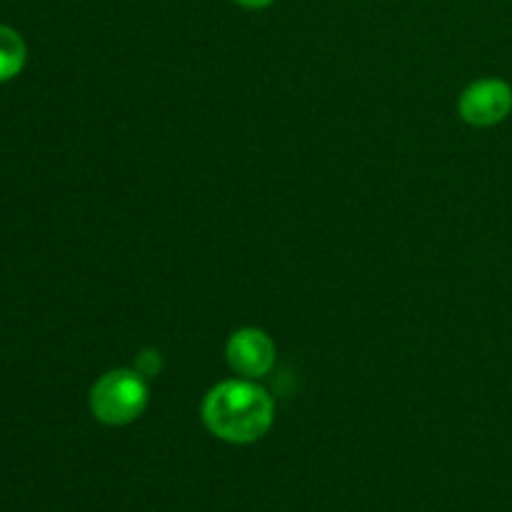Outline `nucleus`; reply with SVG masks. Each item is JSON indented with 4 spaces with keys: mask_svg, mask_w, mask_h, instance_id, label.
<instances>
[{
    "mask_svg": "<svg viewBox=\"0 0 512 512\" xmlns=\"http://www.w3.org/2000/svg\"><path fill=\"white\" fill-rule=\"evenodd\" d=\"M25 60H28L25 40L13 28L0 25V83H8L23 73Z\"/></svg>",
    "mask_w": 512,
    "mask_h": 512,
    "instance_id": "nucleus-5",
    "label": "nucleus"
},
{
    "mask_svg": "<svg viewBox=\"0 0 512 512\" xmlns=\"http://www.w3.org/2000/svg\"><path fill=\"white\" fill-rule=\"evenodd\" d=\"M150 403V388L140 370H108L93 383L88 395L90 413L98 423L123 428L135 423Z\"/></svg>",
    "mask_w": 512,
    "mask_h": 512,
    "instance_id": "nucleus-2",
    "label": "nucleus"
},
{
    "mask_svg": "<svg viewBox=\"0 0 512 512\" xmlns=\"http://www.w3.org/2000/svg\"><path fill=\"white\" fill-rule=\"evenodd\" d=\"M512 113V85L503 78H478L460 93L458 115L473 128H493Z\"/></svg>",
    "mask_w": 512,
    "mask_h": 512,
    "instance_id": "nucleus-3",
    "label": "nucleus"
},
{
    "mask_svg": "<svg viewBox=\"0 0 512 512\" xmlns=\"http://www.w3.org/2000/svg\"><path fill=\"white\" fill-rule=\"evenodd\" d=\"M233 3H238L240 8H248V10H263V8H270L275 0H233Z\"/></svg>",
    "mask_w": 512,
    "mask_h": 512,
    "instance_id": "nucleus-6",
    "label": "nucleus"
},
{
    "mask_svg": "<svg viewBox=\"0 0 512 512\" xmlns=\"http://www.w3.org/2000/svg\"><path fill=\"white\" fill-rule=\"evenodd\" d=\"M200 415L210 433L230 445H250L270 433L275 423V400L258 380L233 378L205 393Z\"/></svg>",
    "mask_w": 512,
    "mask_h": 512,
    "instance_id": "nucleus-1",
    "label": "nucleus"
},
{
    "mask_svg": "<svg viewBox=\"0 0 512 512\" xmlns=\"http://www.w3.org/2000/svg\"><path fill=\"white\" fill-rule=\"evenodd\" d=\"M225 360L238 378L260 380L275 368L278 350L265 330L240 328L225 343Z\"/></svg>",
    "mask_w": 512,
    "mask_h": 512,
    "instance_id": "nucleus-4",
    "label": "nucleus"
}]
</instances>
